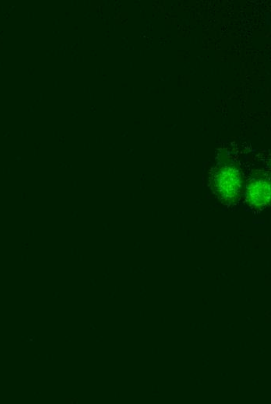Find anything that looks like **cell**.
I'll return each mask as SVG.
<instances>
[{
    "label": "cell",
    "mask_w": 271,
    "mask_h": 404,
    "mask_svg": "<svg viewBox=\"0 0 271 404\" xmlns=\"http://www.w3.org/2000/svg\"><path fill=\"white\" fill-rule=\"evenodd\" d=\"M216 184L222 196L231 198L235 196L241 187V175L235 168L226 167L218 172Z\"/></svg>",
    "instance_id": "6da1fadb"
},
{
    "label": "cell",
    "mask_w": 271,
    "mask_h": 404,
    "mask_svg": "<svg viewBox=\"0 0 271 404\" xmlns=\"http://www.w3.org/2000/svg\"><path fill=\"white\" fill-rule=\"evenodd\" d=\"M250 197L252 203L256 205L266 204L270 199V187L268 183L259 181L250 187Z\"/></svg>",
    "instance_id": "7a4b0ae2"
},
{
    "label": "cell",
    "mask_w": 271,
    "mask_h": 404,
    "mask_svg": "<svg viewBox=\"0 0 271 404\" xmlns=\"http://www.w3.org/2000/svg\"><path fill=\"white\" fill-rule=\"evenodd\" d=\"M77 213H78V212H74V216H73V218L76 217V214H77Z\"/></svg>",
    "instance_id": "3957f363"
}]
</instances>
